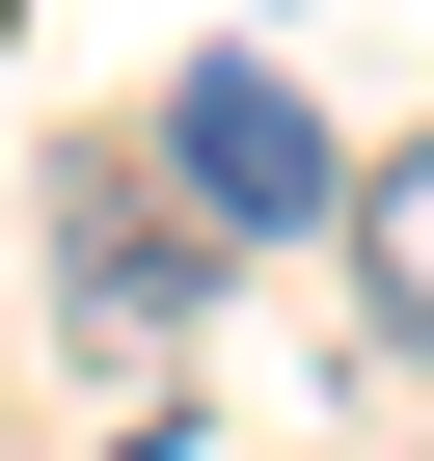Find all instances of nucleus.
<instances>
[{
    "label": "nucleus",
    "instance_id": "nucleus-1",
    "mask_svg": "<svg viewBox=\"0 0 434 461\" xmlns=\"http://www.w3.org/2000/svg\"><path fill=\"white\" fill-rule=\"evenodd\" d=\"M163 190L217 217V245H326V217H353V136H326L272 55H190V82H163Z\"/></svg>",
    "mask_w": 434,
    "mask_h": 461
},
{
    "label": "nucleus",
    "instance_id": "nucleus-2",
    "mask_svg": "<svg viewBox=\"0 0 434 461\" xmlns=\"http://www.w3.org/2000/svg\"><path fill=\"white\" fill-rule=\"evenodd\" d=\"M55 299H82L109 353H163V326L217 299V217H190L163 163H55Z\"/></svg>",
    "mask_w": 434,
    "mask_h": 461
},
{
    "label": "nucleus",
    "instance_id": "nucleus-3",
    "mask_svg": "<svg viewBox=\"0 0 434 461\" xmlns=\"http://www.w3.org/2000/svg\"><path fill=\"white\" fill-rule=\"evenodd\" d=\"M326 245H353V326H380V353H434V136H380V163H353Z\"/></svg>",
    "mask_w": 434,
    "mask_h": 461
},
{
    "label": "nucleus",
    "instance_id": "nucleus-4",
    "mask_svg": "<svg viewBox=\"0 0 434 461\" xmlns=\"http://www.w3.org/2000/svg\"><path fill=\"white\" fill-rule=\"evenodd\" d=\"M407 461H434V434H407Z\"/></svg>",
    "mask_w": 434,
    "mask_h": 461
}]
</instances>
